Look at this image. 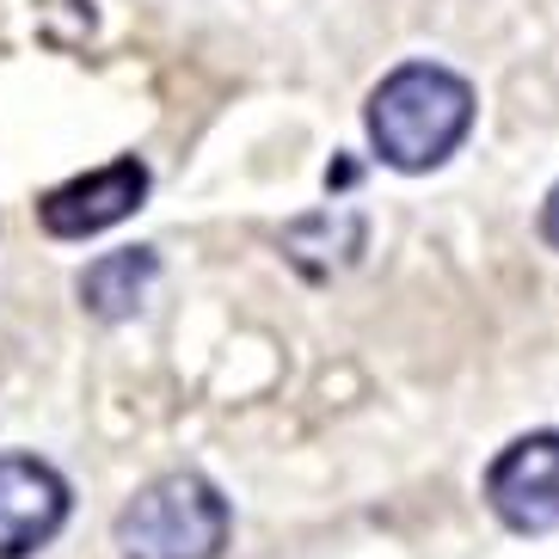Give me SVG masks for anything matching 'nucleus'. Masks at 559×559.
<instances>
[{
  "label": "nucleus",
  "mask_w": 559,
  "mask_h": 559,
  "mask_svg": "<svg viewBox=\"0 0 559 559\" xmlns=\"http://www.w3.org/2000/svg\"><path fill=\"white\" fill-rule=\"evenodd\" d=\"M68 523V479L37 455H0V559H25Z\"/></svg>",
  "instance_id": "nucleus-5"
},
{
  "label": "nucleus",
  "mask_w": 559,
  "mask_h": 559,
  "mask_svg": "<svg viewBox=\"0 0 559 559\" xmlns=\"http://www.w3.org/2000/svg\"><path fill=\"white\" fill-rule=\"evenodd\" d=\"M234 510L203 474L148 479L130 504L117 510V554L123 559H215L228 547Z\"/></svg>",
  "instance_id": "nucleus-2"
},
{
  "label": "nucleus",
  "mask_w": 559,
  "mask_h": 559,
  "mask_svg": "<svg viewBox=\"0 0 559 559\" xmlns=\"http://www.w3.org/2000/svg\"><path fill=\"white\" fill-rule=\"evenodd\" d=\"M486 504L516 535L559 528V430H528L486 467Z\"/></svg>",
  "instance_id": "nucleus-3"
},
{
  "label": "nucleus",
  "mask_w": 559,
  "mask_h": 559,
  "mask_svg": "<svg viewBox=\"0 0 559 559\" xmlns=\"http://www.w3.org/2000/svg\"><path fill=\"white\" fill-rule=\"evenodd\" d=\"M142 198H148V166L135 160V154H123V160L99 166V173H81V179L44 191L37 198V222L56 240H86V234H105L123 215H135Z\"/></svg>",
  "instance_id": "nucleus-4"
},
{
  "label": "nucleus",
  "mask_w": 559,
  "mask_h": 559,
  "mask_svg": "<svg viewBox=\"0 0 559 559\" xmlns=\"http://www.w3.org/2000/svg\"><path fill=\"white\" fill-rule=\"evenodd\" d=\"M542 240H547V247H559V185L547 191V203H542Z\"/></svg>",
  "instance_id": "nucleus-7"
},
{
  "label": "nucleus",
  "mask_w": 559,
  "mask_h": 559,
  "mask_svg": "<svg viewBox=\"0 0 559 559\" xmlns=\"http://www.w3.org/2000/svg\"><path fill=\"white\" fill-rule=\"evenodd\" d=\"M154 277H160L154 247H123V252H105V259L86 264L74 289H81V308L93 313V320H130V313L142 308Z\"/></svg>",
  "instance_id": "nucleus-6"
},
{
  "label": "nucleus",
  "mask_w": 559,
  "mask_h": 559,
  "mask_svg": "<svg viewBox=\"0 0 559 559\" xmlns=\"http://www.w3.org/2000/svg\"><path fill=\"white\" fill-rule=\"evenodd\" d=\"M369 142L394 173H430L474 130V86L443 62H400L369 93Z\"/></svg>",
  "instance_id": "nucleus-1"
}]
</instances>
